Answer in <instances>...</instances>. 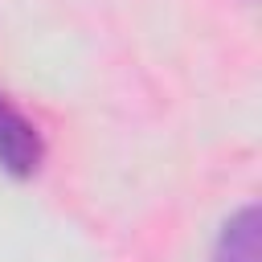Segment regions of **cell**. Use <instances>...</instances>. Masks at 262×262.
Returning <instances> with one entry per match:
<instances>
[{
  "mask_svg": "<svg viewBox=\"0 0 262 262\" xmlns=\"http://www.w3.org/2000/svg\"><path fill=\"white\" fill-rule=\"evenodd\" d=\"M41 160H45V135H41V127L16 102H8L0 94V172L25 180V176H33L41 168Z\"/></svg>",
  "mask_w": 262,
  "mask_h": 262,
  "instance_id": "obj_1",
  "label": "cell"
},
{
  "mask_svg": "<svg viewBox=\"0 0 262 262\" xmlns=\"http://www.w3.org/2000/svg\"><path fill=\"white\" fill-rule=\"evenodd\" d=\"M213 262H258V205L233 209L213 242Z\"/></svg>",
  "mask_w": 262,
  "mask_h": 262,
  "instance_id": "obj_2",
  "label": "cell"
}]
</instances>
